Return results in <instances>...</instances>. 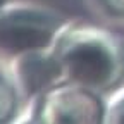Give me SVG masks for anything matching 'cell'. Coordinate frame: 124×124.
<instances>
[{
	"label": "cell",
	"instance_id": "cell-2",
	"mask_svg": "<svg viewBox=\"0 0 124 124\" xmlns=\"http://www.w3.org/2000/svg\"><path fill=\"white\" fill-rule=\"evenodd\" d=\"M71 19L57 9L40 2L9 0L0 9V57L48 48Z\"/></svg>",
	"mask_w": 124,
	"mask_h": 124
},
{
	"label": "cell",
	"instance_id": "cell-3",
	"mask_svg": "<svg viewBox=\"0 0 124 124\" xmlns=\"http://www.w3.org/2000/svg\"><path fill=\"white\" fill-rule=\"evenodd\" d=\"M21 116L19 121L35 124H103L105 97L64 81L28 102Z\"/></svg>",
	"mask_w": 124,
	"mask_h": 124
},
{
	"label": "cell",
	"instance_id": "cell-4",
	"mask_svg": "<svg viewBox=\"0 0 124 124\" xmlns=\"http://www.w3.org/2000/svg\"><path fill=\"white\" fill-rule=\"evenodd\" d=\"M5 67L14 85L17 86L23 98V107L55 85L66 81L52 46L17 54L7 60Z\"/></svg>",
	"mask_w": 124,
	"mask_h": 124
},
{
	"label": "cell",
	"instance_id": "cell-7",
	"mask_svg": "<svg viewBox=\"0 0 124 124\" xmlns=\"http://www.w3.org/2000/svg\"><path fill=\"white\" fill-rule=\"evenodd\" d=\"M100 12L112 19H124V0H91Z\"/></svg>",
	"mask_w": 124,
	"mask_h": 124
},
{
	"label": "cell",
	"instance_id": "cell-5",
	"mask_svg": "<svg viewBox=\"0 0 124 124\" xmlns=\"http://www.w3.org/2000/svg\"><path fill=\"white\" fill-rule=\"evenodd\" d=\"M23 112V98L7 67L0 66V124L16 122Z\"/></svg>",
	"mask_w": 124,
	"mask_h": 124
},
{
	"label": "cell",
	"instance_id": "cell-8",
	"mask_svg": "<svg viewBox=\"0 0 124 124\" xmlns=\"http://www.w3.org/2000/svg\"><path fill=\"white\" fill-rule=\"evenodd\" d=\"M7 2H9V0H0V9H2V7H4Z\"/></svg>",
	"mask_w": 124,
	"mask_h": 124
},
{
	"label": "cell",
	"instance_id": "cell-1",
	"mask_svg": "<svg viewBox=\"0 0 124 124\" xmlns=\"http://www.w3.org/2000/svg\"><path fill=\"white\" fill-rule=\"evenodd\" d=\"M66 81L107 97L124 85V40L108 28L69 21L52 43Z\"/></svg>",
	"mask_w": 124,
	"mask_h": 124
},
{
	"label": "cell",
	"instance_id": "cell-6",
	"mask_svg": "<svg viewBox=\"0 0 124 124\" xmlns=\"http://www.w3.org/2000/svg\"><path fill=\"white\" fill-rule=\"evenodd\" d=\"M103 124H124V85L105 97Z\"/></svg>",
	"mask_w": 124,
	"mask_h": 124
}]
</instances>
